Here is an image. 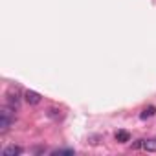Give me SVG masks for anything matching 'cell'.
<instances>
[{
  "label": "cell",
  "instance_id": "6da1fadb",
  "mask_svg": "<svg viewBox=\"0 0 156 156\" xmlns=\"http://www.w3.org/2000/svg\"><path fill=\"white\" fill-rule=\"evenodd\" d=\"M15 110H17V108H13V107L8 105V103L0 108V134L8 132V129H9L11 123L15 121Z\"/></svg>",
  "mask_w": 156,
  "mask_h": 156
},
{
  "label": "cell",
  "instance_id": "7a4b0ae2",
  "mask_svg": "<svg viewBox=\"0 0 156 156\" xmlns=\"http://www.w3.org/2000/svg\"><path fill=\"white\" fill-rule=\"evenodd\" d=\"M24 99H26L30 105H39V103L42 101V96H41L39 92H35V90H26Z\"/></svg>",
  "mask_w": 156,
  "mask_h": 156
},
{
  "label": "cell",
  "instance_id": "3957f363",
  "mask_svg": "<svg viewBox=\"0 0 156 156\" xmlns=\"http://www.w3.org/2000/svg\"><path fill=\"white\" fill-rule=\"evenodd\" d=\"M6 99H8V105H11L13 108H19V105H20V96H19L17 90H15V92H13V90L8 92V98H6Z\"/></svg>",
  "mask_w": 156,
  "mask_h": 156
},
{
  "label": "cell",
  "instance_id": "277c9868",
  "mask_svg": "<svg viewBox=\"0 0 156 156\" xmlns=\"http://www.w3.org/2000/svg\"><path fill=\"white\" fill-rule=\"evenodd\" d=\"M20 154H22V147L19 145H8L2 151V156H20Z\"/></svg>",
  "mask_w": 156,
  "mask_h": 156
},
{
  "label": "cell",
  "instance_id": "5b68a950",
  "mask_svg": "<svg viewBox=\"0 0 156 156\" xmlns=\"http://www.w3.org/2000/svg\"><path fill=\"white\" fill-rule=\"evenodd\" d=\"M116 141L127 143V141H130V134H129L127 130H118V132H116Z\"/></svg>",
  "mask_w": 156,
  "mask_h": 156
},
{
  "label": "cell",
  "instance_id": "8992f818",
  "mask_svg": "<svg viewBox=\"0 0 156 156\" xmlns=\"http://www.w3.org/2000/svg\"><path fill=\"white\" fill-rule=\"evenodd\" d=\"M154 114H156V107H147V108L141 110L140 118H141V119H149V118H152Z\"/></svg>",
  "mask_w": 156,
  "mask_h": 156
},
{
  "label": "cell",
  "instance_id": "52a82bcc",
  "mask_svg": "<svg viewBox=\"0 0 156 156\" xmlns=\"http://www.w3.org/2000/svg\"><path fill=\"white\" fill-rule=\"evenodd\" d=\"M141 147L149 152H156V140H143Z\"/></svg>",
  "mask_w": 156,
  "mask_h": 156
},
{
  "label": "cell",
  "instance_id": "ba28073f",
  "mask_svg": "<svg viewBox=\"0 0 156 156\" xmlns=\"http://www.w3.org/2000/svg\"><path fill=\"white\" fill-rule=\"evenodd\" d=\"M51 154L59 156V154H73V149H59V151H53Z\"/></svg>",
  "mask_w": 156,
  "mask_h": 156
},
{
  "label": "cell",
  "instance_id": "9c48e42d",
  "mask_svg": "<svg viewBox=\"0 0 156 156\" xmlns=\"http://www.w3.org/2000/svg\"><path fill=\"white\" fill-rule=\"evenodd\" d=\"M48 116H50V118H61V110H57V108H50V110H48Z\"/></svg>",
  "mask_w": 156,
  "mask_h": 156
}]
</instances>
